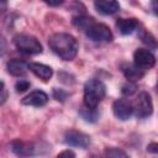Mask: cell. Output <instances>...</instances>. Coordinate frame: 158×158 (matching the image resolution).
I'll use <instances>...</instances> for the list:
<instances>
[{
	"instance_id": "obj_1",
	"label": "cell",
	"mask_w": 158,
	"mask_h": 158,
	"mask_svg": "<svg viewBox=\"0 0 158 158\" xmlns=\"http://www.w3.org/2000/svg\"><path fill=\"white\" fill-rule=\"evenodd\" d=\"M48 46L52 52L63 60H73L77 57L79 49L77 38L65 32L52 35L48 40Z\"/></svg>"
},
{
	"instance_id": "obj_2",
	"label": "cell",
	"mask_w": 158,
	"mask_h": 158,
	"mask_svg": "<svg viewBox=\"0 0 158 158\" xmlns=\"http://www.w3.org/2000/svg\"><path fill=\"white\" fill-rule=\"evenodd\" d=\"M106 95V85L99 79H89L84 85V104L96 107Z\"/></svg>"
},
{
	"instance_id": "obj_3",
	"label": "cell",
	"mask_w": 158,
	"mask_h": 158,
	"mask_svg": "<svg viewBox=\"0 0 158 158\" xmlns=\"http://www.w3.org/2000/svg\"><path fill=\"white\" fill-rule=\"evenodd\" d=\"M14 43L19 51L26 54H40L43 51L40 41L31 35H26V33L16 35L14 38Z\"/></svg>"
},
{
	"instance_id": "obj_4",
	"label": "cell",
	"mask_w": 158,
	"mask_h": 158,
	"mask_svg": "<svg viewBox=\"0 0 158 158\" xmlns=\"http://www.w3.org/2000/svg\"><path fill=\"white\" fill-rule=\"evenodd\" d=\"M85 33L94 42H111L112 38H114V35H112L111 30L105 23L93 22L86 28Z\"/></svg>"
},
{
	"instance_id": "obj_5",
	"label": "cell",
	"mask_w": 158,
	"mask_h": 158,
	"mask_svg": "<svg viewBox=\"0 0 158 158\" xmlns=\"http://www.w3.org/2000/svg\"><path fill=\"white\" fill-rule=\"evenodd\" d=\"M133 109H135V115L138 118H146L151 116L153 112V102L151 95L147 91L139 93L133 105Z\"/></svg>"
},
{
	"instance_id": "obj_6",
	"label": "cell",
	"mask_w": 158,
	"mask_h": 158,
	"mask_svg": "<svg viewBox=\"0 0 158 158\" xmlns=\"http://www.w3.org/2000/svg\"><path fill=\"white\" fill-rule=\"evenodd\" d=\"M133 63L143 70L151 69L156 64V57L149 49L138 48L133 53Z\"/></svg>"
},
{
	"instance_id": "obj_7",
	"label": "cell",
	"mask_w": 158,
	"mask_h": 158,
	"mask_svg": "<svg viewBox=\"0 0 158 158\" xmlns=\"http://www.w3.org/2000/svg\"><path fill=\"white\" fill-rule=\"evenodd\" d=\"M112 111H114V115L117 118H120L122 121H126L133 115L135 109H133V105H132V102L130 100H127V99H117L112 104Z\"/></svg>"
},
{
	"instance_id": "obj_8",
	"label": "cell",
	"mask_w": 158,
	"mask_h": 158,
	"mask_svg": "<svg viewBox=\"0 0 158 158\" xmlns=\"http://www.w3.org/2000/svg\"><path fill=\"white\" fill-rule=\"evenodd\" d=\"M64 142L68 146L72 147H79V148H86L90 144V137L80 131L70 130L64 136Z\"/></svg>"
},
{
	"instance_id": "obj_9",
	"label": "cell",
	"mask_w": 158,
	"mask_h": 158,
	"mask_svg": "<svg viewBox=\"0 0 158 158\" xmlns=\"http://www.w3.org/2000/svg\"><path fill=\"white\" fill-rule=\"evenodd\" d=\"M48 101V95L42 91V90H35V91H31L27 96H25L21 102L23 105H27V106H36V107H41L43 105H46Z\"/></svg>"
},
{
	"instance_id": "obj_10",
	"label": "cell",
	"mask_w": 158,
	"mask_h": 158,
	"mask_svg": "<svg viewBox=\"0 0 158 158\" xmlns=\"http://www.w3.org/2000/svg\"><path fill=\"white\" fill-rule=\"evenodd\" d=\"M11 151L20 157H28L37 153V148L31 143H25L20 139H15L10 143Z\"/></svg>"
},
{
	"instance_id": "obj_11",
	"label": "cell",
	"mask_w": 158,
	"mask_h": 158,
	"mask_svg": "<svg viewBox=\"0 0 158 158\" xmlns=\"http://www.w3.org/2000/svg\"><path fill=\"white\" fill-rule=\"evenodd\" d=\"M94 6L101 15H114L120 10V4L117 0H95Z\"/></svg>"
},
{
	"instance_id": "obj_12",
	"label": "cell",
	"mask_w": 158,
	"mask_h": 158,
	"mask_svg": "<svg viewBox=\"0 0 158 158\" xmlns=\"http://www.w3.org/2000/svg\"><path fill=\"white\" fill-rule=\"evenodd\" d=\"M138 20L137 19H117L116 20V28L121 35H131L138 28Z\"/></svg>"
},
{
	"instance_id": "obj_13",
	"label": "cell",
	"mask_w": 158,
	"mask_h": 158,
	"mask_svg": "<svg viewBox=\"0 0 158 158\" xmlns=\"http://www.w3.org/2000/svg\"><path fill=\"white\" fill-rule=\"evenodd\" d=\"M27 67L36 77H38L40 79H42L44 81L49 80L53 75V69L49 65H46L42 63H28Z\"/></svg>"
},
{
	"instance_id": "obj_14",
	"label": "cell",
	"mask_w": 158,
	"mask_h": 158,
	"mask_svg": "<svg viewBox=\"0 0 158 158\" xmlns=\"http://www.w3.org/2000/svg\"><path fill=\"white\" fill-rule=\"evenodd\" d=\"M6 67H7V72L11 75H15V77L25 74L26 69H28L27 64L23 60H20V59H11V60H9Z\"/></svg>"
},
{
	"instance_id": "obj_15",
	"label": "cell",
	"mask_w": 158,
	"mask_h": 158,
	"mask_svg": "<svg viewBox=\"0 0 158 158\" xmlns=\"http://www.w3.org/2000/svg\"><path fill=\"white\" fill-rule=\"evenodd\" d=\"M123 74L130 81H137L143 78L144 70L141 69L139 67H137L136 64H128V65L123 67Z\"/></svg>"
},
{
	"instance_id": "obj_16",
	"label": "cell",
	"mask_w": 158,
	"mask_h": 158,
	"mask_svg": "<svg viewBox=\"0 0 158 158\" xmlns=\"http://www.w3.org/2000/svg\"><path fill=\"white\" fill-rule=\"evenodd\" d=\"M79 115L81 116V118L86 122H95L99 117V111L96 107L94 106H89V105H83L80 109H79Z\"/></svg>"
},
{
	"instance_id": "obj_17",
	"label": "cell",
	"mask_w": 158,
	"mask_h": 158,
	"mask_svg": "<svg viewBox=\"0 0 158 158\" xmlns=\"http://www.w3.org/2000/svg\"><path fill=\"white\" fill-rule=\"evenodd\" d=\"M93 22H94V20H93L91 17H88V16H84V15H78V16L74 17V20H73V23H74L77 27H79L80 30H84V31H86V28H88Z\"/></svg>"
},
{
	"instance_id": "obj_18",
	"label": "cell",
	"mask_w": 158,
	"mask_h": 158,
	"mask_svg": "<svg viewBox=\"0 0 158 158\" xmlns=\"http://www.w3.org/2000/svg\"><path fill=\"white\" fill-rule=\"evenodd\" d=\"M141 40H142V42L146 43L149 48H154V47L157 46V42H156L154 37H153L149 32H147V31H143V32L141 33Z\"/></svg>"
},
{
	"instance_id": "obj_19",
	"label": "cell",
	"mask_w": 158,
	"mask_h": 158,
	"mask_svg": "<svg viewBox=\"0 0 158 158\" xmlns=\"http://www.w3.org/2000/svg\"><path fill=\"white\" fill-rule=\"evenodd\" d=\"M136 90H137V85L133 83V81H127L126 84H123L122 85V94L123 95H126V96H131L132 94H135L136 93Z\"/></svg>"
},
{
	"instance_id": "obj_20",
	"label": "cell",
	"mask_w": 158,
	"mask_h": 158,
	"mask_svg": "<svg viewBox=\"0 0 158 158\" xmlns=\"http://www.w3.org/2000/svg\"><path fill=\"white\" fill-rule=\"evenodd\" d=\"M30 86H31L30 81H27V80H25V79H20V80L16 81V84H15V89H16L17 93H23V91H26L27 89H30Z\"/></svg>"
},
{
	"instance_id": "obj_21",
	"label": "cell",
	"mask_w": 158,
	"mask_h": 158,
	"mask_svg": "<svg viewBox=\"0 0 158 158\" xmlns=\"http://www.w3.org/2000/svg\"><path fill=\"white\" fill-rule=\"evenodd\" d=\"M105 154L109 156V157H127V153L118 149V148H109L105 151Z\"/></svg>"
},
{
	"instance_id": "obj_22",
	"label": "cell",
	"mask_w": 158,
	"mask_h": 158,
	"mask_svg": "<svg viewBox=\"0 0 158 158\" xmlns=\"http://www.w3.org/2000/svg\"><path fill=\"white\" fill-rule=\"evenodd\" d=\"M68 93L67 91H64L63 89H54L53 90V96H54V99L56 100H58V101H64L67 98H68Z\"/></svg>"
},
{
	"instance_id": "obj_23",
	"label": "cell",
	"mask_w": 158,
	"mask_h": 158,
	"mask_svg": "<svg viewBox=\"0 0 158 158\" xmlns=\"http://www.w3.org/2000/svg\"><path fill=\"white\" fill-rule=\"evenodd\" d=\"M0 99H1V105H4L5 104V101H6V99H7V91H6V88H5V83L4 81H1V96H0Z\"/></svg>"
},
{
	"instance_id": "obj_24",
	"label": "cell",
	"mask_w": 158,
	"mask_h": 158,
	"mask_svg": "<svg viewBox=\"0 0 158 158\" xmlns=\"http://www.w3.org/2000/svg\"><path fill=\"white\" fill-rule=\"evenodd\" d=\"M147 151H148L149 153H156V154H158V143H157V142L149 143V144L147 146Z\"/></svg>"
},
{
	"instance_id": "obj_25",
	"label": "cell",
	"mask_w": 158,
	"mask_h": 158,
	"mask_svg": "<svg viewBox=\"0 0 158 158\" xmlns=\"http://www.w3.org/2000/svg\"><path fill=\"white\" fill-rule=\"evenodd\" d=\"M43 1L49 6H59L64 2V0H43Z\"/></svg>"
},
{
	"instance_id": "obj_26",
	"label": "cell",
	"mask_w": 158,
	"mask_h": 158,
	"mask_svg": "<svg viewBox=\"0 0 158 158\" xmlns=\"http://www.w3.org/2000/svg\"><path fill=\"white\" fill-rule=\"evenodd\" d=\"M151 9L156 16H158V0H152L151 2Z\"/></svg>"
},
{
	"instance_id": "obj_27",
	"label": "cell",
	"mask_w": 158,
	"mask_h": 158,
	"mask_svg": "<svg viewBox=\"0 0 158 158\" xmlns=\"http://www.w3.org/2000/svg\"><path fill=\"white\" fill-rule=\"evenodd\" d=\"M58 157H75V153H74L73 151H69V149H67V151H63V152H60V153L58 154Z\"/></svg>"
},
{
	"instance_id": "obj_28",
	"label": "cell",
	"mask_w": 158,
	"mask_h": 158,
	"mask_svg": "<svg viewBox=\"0 0 158 158\" xmlns=\"http://www.w3.org/2000/svg\"><path fill=\"white\" fill-rule=\"evenodd\" d=\"M1 10L2 11L6 10V0H1Z\"/></svg>"
}]
</instances>
